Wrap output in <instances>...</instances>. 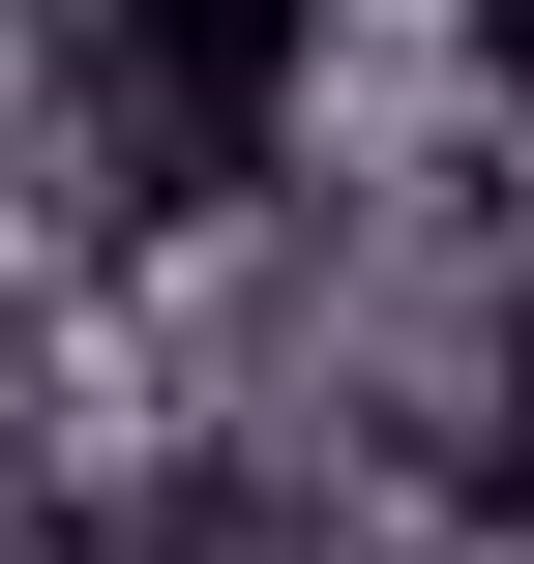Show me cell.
<instances>
[{
    "mask_svg": "<svg viewBox=\"0 0 534 564\" xmlns=\"http://www.w3.org/2000/svg\"><path fill=\"white\" fill-rule=\"evenodd\" d=\"M446 59H476V89H505V119H534V0H446Z\"/></svg>",
    "mask_w": 534,
    "mask_h": 564,
    "instance_id": "7a4b0ae2",
    "label": "cell"
},
{
    "mask_svg": "<svg viewBox=\"0 0 534 564\" xmlns=\"http://www.w3.org/2000/svg\"><path fill=\"white\" fill-rule=\"evenodd\" d=\"M59 59H89L178 178H268V119L327 89V0H59Z\"/></svg>",
    "mask_w": 534,
    "mask_h": 564,
    "instance_id": "6da1fadb",
    "label": "cell"
}]
</instances>
